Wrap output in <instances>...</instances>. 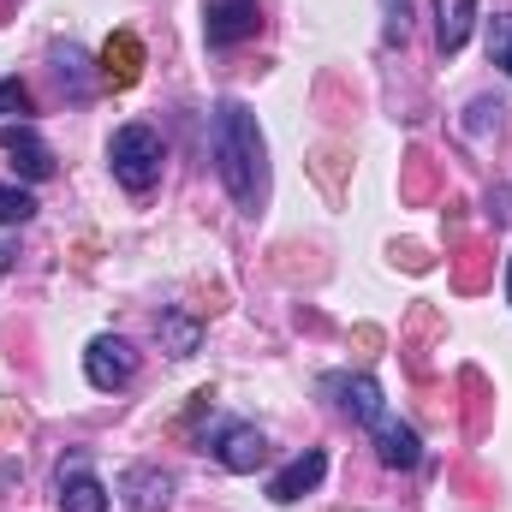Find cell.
I'll return each instance as SVG.
<instances>
[{
	"label": "cell",
	"instance_id": "cell-1",
	"mask_svg": "<svg viewBox=\"0 0 512 512\" xmlns=\"http://www.w3.org/2000/svg\"><path fill=\"white\" fill-rule=\"evenodd\" d=\"M209 155H215V179L233 197V209L262 215L268 209V137L239 96H221L209 108Z\"/></svg>",
	"mask_w": 512,
	"mask_h": 512
},
{
	"label": "cell",
	"instance_id": "cell-2",
	"mask_svg": "<svg viewBox=\"0 0 512 512\" xmlns=\"http://www.w3.org/2000/svg\"><path fill=\"white\" fill-rule=\"evenodd\" d=\"M161 161H167V149H161V137L149 126H120L108 137V167H114V179L126 185L131 197L161 185Z\"/></svg>",
	"mask_w": 512,
	"mask_h": 512
},
{
	"label": "cell",
	"instance_id": "cell-3",
	"mask_svg": "<svg viewBox=\"0 0 512 512\" xmlns=\"http://www.w3.org/2000/svg\"><path fill=\"white\" fill-rule=\"evenodd\" d=\"M203 447H209V453H215V465H221V471H233V477H251L256 465L268 459L262 429L245 423V417H221V423H215V435H203Z\"/></svg>",
	"mask_w": 512,
	"mask_h": 512
},
{
	"label": "cell",
	"instance_id": "cell-4",
	"mask_svg": "<svg viewBox=\"0 0 512 512\" xmlns=\"http://www.w3.org/2000/svg\"><path fill=\"white\" fill-rule=\"evenodd\" d=\"M322 393H334V411H340V417H352L358 429H376V423L387 417V399H382V387H376V376L328 370V376H322Z\"/></svg>",
	"mask_w": 512,
	"mask_h": 512
},
{
	"label": "cell",
	"instance_id": "cell-5",
	"mask_svg": "<svg viewBox=\"0 0 512 512\" xmlns=\"http://www.w3.org/2000/svg\"><path fill=\"white\" fill-rule=\"evenodd\" d=\"M262 30V0H203V42L239 48Z\"/></svg>",
	"mask_w": 512,
	"mask_h": 512
},
{
	"label": "cell",
	"instance_id": "cell-6",
	"mask_svg": "<svg viewBox=\"0 0 512 512\" xmlns=\"http://www.w3.org/2000/svg\"><path fill=\"white\" fill-rule=\"evenodd\" d=\"M137 376V346L120 340V334H96L90 346H84V382L102 387V393H114V387H126Z\"/></svg>",
	"mask_w": 512,
	"mask_h": 512
},
{
	"label": "cell",
	"instance_id": "cell-7",
	"mask_svg": "<svg viewBox=\"0 0 512 512\" xmlns=\"http://www.w3.org/2000/svg\"><path fill=\"white\" fill-rule=\"evenodd\" d=\"M54 489H60V512H114V495H108V483L96 477V465H90L84 453H72V459L60 465Z\"/></svg>",
	"mask_w": 512,
	"mask_h": 512
},
{
	"label": "cell",
	"instance_id": "cell-8",
	"mask_svg": "<svg viewBox=\"0 0 512 512\" xmlns=\"http://www.w3.org/2000/svg\"><path fill=\"white\" fill-rule=\"evenodd\" d=\"M322 477H328V453H322V447H304L298 459H286V465L268 477V501L292 507V501L316 495V489H322Z\"/></svg>",
	"mask_w": 512,
	"mask_h": 512
},
{
	"label": "cell",
	"instance_id": "cell-9",
	"mask_svg": "<svg viewBox=\"0 0 512 512\" xmlns=\"http://www.w3.org/2000/svg\"><path fill=\"white\" fill-rule=\"evenodd\" d=\"M0 149L12 155V167H18L30 185L54 179V149L42 143V131L30 126V120H18V126H0Z\"/></svg>",
	"mask_w": 512,
	"mask_h": 512
},
{
	"label": "cell",
	"instance_id": "cell-10",
	"mask_svg": "<svg viewBox=\"0 0 512 512\" xmlns=\"http://www.w3.org/2000/svg\"><path fill=\"white\" fill-rule=\"evenodd\" d=\"M48 66H54V78H60L66 102H90V96H96V84H102V72L90 66V54H84L78 42H54V48H48Z\"/></svg>",
	"mask_w": 512,
	"mask_h": 512
},
{
	"label": "cell",
	"instance_id": "cell-11",
	"mask_svg": "<svg viewBox=\"0 0 512 512\" xmlns=\"http://www.w3.org/2000/svg\"><path fill=\"white\" fill-rule=\"evenodd\" d=\"M370 441H376V459H382L387 471H417V465H423V441H417V429L399 423L393 411L370 429Z\"/></svg>",
	"mask_w": 512,
	"mask_h": 512
},
{
	"label": "cell",
	"instance_id": "cell-12",
	"mask_svg": "<svg viewBox=\"0 0 512 512\" xmlns=\"http://www.w3.org/2000/svg\"><path fill=\"white\" fill-rule=\"evenodd\" d=\"M173 471H161V465H131L126 477H120V495H126L131 512H167L173 501Z\"/></svg>",
	"mask_w": 512,
	"mask_h": 512
},
{
	"label": "cell",
	"instance_id": "cell-13",
	"mask_svg": "<svg viewBox=\"0 0 512 512\" xmlns=\"http://www.w3.org/2000/svg\"><path fill=\"white\" fill-rule=\"evenodd\" d=\"M429 18H435V48L453 60L477 30V0H429Z\"/></svg>",
	"mask_w": 512,
	"mask_h": 512
},
{
	"label": "cell",
	"instance_id": "cell-14",
	"mask_svg": "<svg viewBox=\"0 0 512 512\" xmlns=\"http://www.w3.org/2000/svg\"><path fill=\"white\" fill-rule=\"evenodd\" d=\"M96 72H102V84L131 90V84H137V72H143V48H137V36H126V30H120V36L102 48V66H96Z\"/></svg>",
	"mask_w": 512,
	"mask_h": 512
},
{
	"label": "cell",
	"instance_id": "cell-15",
	"mask_svg": "<svg viewBox=\"0 0 512 512\" xmlns=\"http://www.w3.org/2000/svg\"><path fill=\"white\" fill-rule=\"evenodd\" d=\"M36 191H24V185H6L0 179V227H24V221H36Z\"/></svg>",
	"mask_w": 512,
	"mask_h": 512
},
{
	"label": "cell",
	"instance_id": "cell-16",
	"mask_svg": "<svg viewBox=\"0 0 512 512\" xmlns=\"http://www.w3.org/2000/svg\"><path fill=\"white\" fill-rule=\"evenodd\" d=\"M155 334L167 340V352H173V358H191V352H197V340H203V328H197V322H185V316H161V322H155Z\"/></svg>",
	"mask_w": 512,
	"mask_h": 512
},
{
	"label": "cell",
	"instance_id": "cell-17",
	"mask_svg": "<svg viewBox=\"0 0 512 512\" xmlns=\"http://www.w3.org/2000/svg\"><path fill=\"white\" fill-rule=\"evenodd\" d=\"M405 36H411V0H382V42L405 48Z\"/></svg>",
	"mask_w": 512,
	"mask_h": 512
},
{
	"label": "cell",
	"instance_id": "cell-18",
	"mask_svg": "<svg viewBox=\"0 0 512 512\" xmlns=\"http://www.w3.org/2000/svg\"><path fill=\"white\" fill-rule=\"evenodd\" d=\"M489 60L512 78V12H495L489 18Z\"/></svg>",
	"mask_w": 512,
	"mask_h": 512
},
{
	"label": "cell",
	"instance_id": "cell-19",
	"mask_svg": "<svg viewBox=\"0 0 512 512\" xmlns=\"http://www.w3.org/2000/svg\"><path fill=\"white\" fill-rule=\"evenodd\" d=\"M12 114H18V120L30 114V84H24V78H0V126H6Z\"/></svg>",
	"mask_w": 512,
	"mask_h": 512
},
{
	"label": "cell",
	"instance_id": "cell-20",
	"mask_svg": "<svg viewBox=\"0 0 512 512\" xmlns=\"http://www.w3.org/2000/svg\"><path fill=\"white\" fill-rule=\"evenodd\" d=\"M501 114H507L501 102H489V96H477V102H471V131H489V120L501 126Z\"/></svg>",
	"mask_w": 512,
	"mask_h": 512
},
{
	"label": "cell",
	"instance_id": "cell-21",
	"mask_svg": "<svg viewBox=\"0 0 512 512\" xmlns=\"http://www.w3.org/2000/svg\"><path fill=\"white\" fill-rule=\"evenodd\" d=\"M12 256H18V251H12V245L0 239V274H12Z\"/></svg>",
	"mask_w": 512,
	"mask_h": 512
},
{
	"label": "cell",
	"instance_id": "cell-22",
	"mask_svg": "<svg viewBox=\"0 0 512 512\" xmlns=\"http://www.w3.org/2000/svg\"><path fill=\"white\" fill-rule=\"evenodd\" d=\"M507 304H512V256H507Z\"/></svg>",
	"mask_w": 512,
	"mask_h": 512
}]
</instances>
